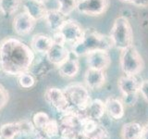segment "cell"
Here are the masks:
<instances>
[{
    "label": "cell",
    "instance_id": "cell-1",
    "mask_svg": "<svg viewBox=\"0 0 148 139\" xmlns=\"http://www.w3.org/2000/svg\"><path fill=\"white\" fill-rule=\"evenodd\" d=\"M34 61L32 49L15 38H6L0 43V68L12 76L29 72Z\"/></svg>",
    "mask_w": 148,
    "mask_h": 139
},
{
    "label": "cell",
    "instance_id": "cell-2",
    "mask_svg": "<svg viewBox=\"0 0 148 139\" xmlns=\"http://www.w3.org/2000/svg\"><path fill=\"white\" fill-rule=\"evenodd\" d=\"M113 46L110 37L104 35L92 28L83 31V36L72 47V54L76 57L87 56L94 51H108Z\"/></svg>",
    "mask_w": 148,
    "mask_h": 139
},
{
    "label": "cell",
    "instance_id": "cell-3",
    "mask_svg": "<svg viewBox=\"0 0 148 139\" xmlns=\"http://www.w3.org/2000/svg\"><path fill=\"white\" fill-rule=\"evenodd\" d=\"M110 39L113 46L120 51L132 45L133 32L126 17H118L115 20L110 32Z\"/></svg>",
    "mask_w": 148,
    "mask_h": 139
},
{
    "label": "cell",
    "instance_id": "cell-4",
    "mask_svg": "<svg viewBox=\"0 0 148 139\" xmlns=\"http://www.w3.org/2000/svg\"><path fill=\"white\" fill-rule=\"evenodd\" d=\"M64 94L67 97L71 111H83L90 103L89 92L81 83H71L64 88Z\"/></svg>",
    "mask_w": 148,
    "mask_h": 139
},
{
    "label": "cell",
    "instance_id": "cell-5",
    "mask_svg": "<svg viewBox=\"0 0 148 139\" xmlns=\"http://www.w3.org/2000/svg\"><path fill=\"white\" fill-rule=\"evenodd\" d=\"M120 67L122 72L127 75H137L143 70V59L133 45L121 50Z\"/></svg>",
    "mask_w": 148,
    "mask_h": 139
},
{
    "label": "cell",
    "instance_id": "cell-6",
    "mask_svg": "<svg viewBox=\"0 0 148 139\" xmlns=\"http://www.w3.org/2000/svg\"><path fill=\"white\" fill-rule=\"evenodd\" d=\"M45 99L46 102L60 113L71 111L69 108L67 97L64 91L57 87H49L45 93Z\"/></svg>",
    "mask_w": 148,
    "mask_h": 139
},
{
    "label": "cell",
    "instance_id": "cell-7",
    "mask_svg": "<svg viewBox=\"0 0 148 139\" xmlns=\"http://www.w3.org/2000/svg\"><path fill=\"white\" fill-rule=\"evenodd\" d=\"M108 5V0H78L76 9L84 15L100 16L106 11Z\"/></svg>",
    "mask_w": 148,
    "mask_h": 139
},
{
    "label": "cell",
    "instance_id": "cell-8",
    "mask_svg": "<svg viewBox=\"0 0 148 139\" xmlns=\"http://www.w3.org/2000/svg\"><path fill=\"white\" fill-rule=\"evenodd\" d=\"M58 32L63 35L66 43H71L73 45L78 44L83 36V30L76 21L72 20H66Z\"/></svg>",
    "mask_w": 148,
    "mask_h": 139
},
{
    "label": "cell",
    "instance_id": "cell-9",
    "mask_svg": "<svg viewBox=\"0 0 148 139\" xmlns=\"http://www.w3.org/2000/svg\"><path fill=\"white\" fill-rule=\"evenodd\" d=\"M36 21L26 11H23L14 18L13 29L18 35L29 34L34 29Z\"/></svg>",
    "mask_w": 148,
    "mask_h": 139
},
{
    "label": "cell",
    "instance_id": "cell-10",
    "mask_svg": "<svg viewBox=\"0 0 148 139\" xmlns=\"http://www.w3.org/2000/svg\"><path fill=\"white\" fill-rule=\"evenodd\" d=\"M86 62L90 69L105 71L110 65L111 59L108 51L97 50L87 55Z\"/></svg>",
    "mask_w": 148,
    "mask_h": 139
},
{
    "label": "cell",
    "instance_id": "cell-11",
    "mask_svg": "<svg viewBox=\"0 0 148 139\" xmlns=\"http://www.w3.org/2000/svg\"><path fill=\"white\" fill-rule=\"evenodd\" d=\"M71 54V53L67 48L66 45L54 43L45 55L49 63L56 65V66H59L69 58Z\"/></svg>",
    "mask_w": 148,
    "mask_h": 139
},
{
    "label": "cell",
    "instance_id": "cell-12",
    "mask_svg": "<svg viewBox=\"0 0 148 139\" xmlns=\"http://www.w3.org/2000/svg\"><path fill=\"white\" fill-rule=\"evenodd\" d=\"M141 82H139L136 75H125L119 77L118 86L123 96L130 94H138L140 90Z\"/></svg>",
    "mask_w": 148,
    "mask_h": 139
},
{
    "label": "cell",
    "instance_id": "cell-13",
    "mask_svg": "<svg viewBox=\"0 0 148 139\" xmlns=\"http://www.w3.org/2000/svg\"><path fill=\"white\" fill-rule=\"evenodd\" d=\"M84 82L88 88L92 90L99 89L106 83V73L105 71H98V70L88 69L85 75Z\"/></svg>",
    "mask_w": 148,
    "mask_h": 139
},
{
    "label": "cell",
    "instance_id": "cell-14",
    "mask_svg": "<svg viewBox=\"0 0 148 139\" xmlns=\"http://www.w3.org/2000/svg\"><path fill=\"white\" fill-rule=\"evenodd\" d=\"M54 44L52 37L45 34H36L31 41V48L32 51L40 54H46Z\"/></svg>",
    "mask_w": 148,
    "mask_h": 139
},
{
    "label": "cell",
    "instance_id": "cell-15",
    "mask_svg": "<svg viewBox=\"0 0 148 139\" xmlns=\"http://www.w3.org/2000/svg\"><path fill=\"white\" fill-rule=\"evenodd\" d=\"M23 7H24L25 11L35 21L45 18L47 12V9L45 8L44 3L38 2L36 0H24Z\"/></svg>",
    "mask_w": 148,
    "mask_h": 139
},
{
    "label": "cell",
    "instance_id": "cell-16",
    "mask_svg": "<svg viewBox=\"0 0 148 139\" xmlns=\"http://www.w3.org/2000/svg\"><path fill=\"white\" fill-rule=\"evenodd\" d=\"M22 120L13 122H7L0 126V138L15 139L18 136L22 134Z\"/></svg>",
    "mask_w": 148,
    "mask_h": 139
},
{
    "label": "cell",
    "instance_id": "cell-17",
    "mask_svg": "<svg viewBox=\"0 0 148 139\" xmlns=\"http://www.w3.org/2000/svg\"><path fill=\"white\" fill-rule=\"evenodd\" d=\"M106 111L111 118L119 120L124 116V106L121 100L110 96L105 102Z\"/></svg>",
    "mask_w": 148,
    "mask_h": 139
},
{
    "label": "cell",
    "instance_id": "cell-18",
    "mask_svg": "<svg viewBox=\"0 0 148 139\" xmlns=\"http://www.w3.org/2000/svg\"><path fill=\"white\" fill-rule=\"evenodd\" d=\"M58 67V72L61 76L65 78H73L75 77L79 72V61L77 58L71 57V54L69 58L61 63Z\"/></svg>",
    "mask_w": 148,
    "mask_h": 139
},
{
    "label": "cell",
    "instance_id": "cell-19",
    "mask_svg": "<svg viewBox=\"0 0 148 139\" xmlns=\"http://www.w3.org/2000/svg\"><path fill=\"white\" fill-rule=\"evenodd\" d=\"M143 131V126L140 123L132 122L123 124L120 132L122 139H141Z\"/></svg>",
    "mask_w": 148,
    "mask_h": 139
},
{
    "label": "cell",
    "instance_id": "cell-20",
    "mask_svg": "<svg viewBox=\"0 0 148 139\" xmlns=\"http://www.w3.org/2000/svg\"><path fill=\"white\" fill-rule=\"evenodd\" d=\"M45 20L49 29L56 32L59 30L63 22L66 21V16L60 12L58 9H51L46 12Z\"/></svg>",
    "mask_w": 148,
    "mask_h": 139
},
{
    "label": "cell",
    "instance_id": "cell-21",
    "mask_svg": "<svg viewBox=\"0 0 148 139\" xmlns=\"http://www.w3.org/2000/svg\"><path fill=\"white\" fill-rule=\"evenodd\" d=\"M21 5V0H0V11L4 16L15 13Z\"/></svg>",
    "mask_w": 148,
    "mask_h": 139
},
{
    "label": "cell",
    "instance_id": "cell-22",
    "mask_svg": "<svg viewBox=\"0 0 148 139\" xmlns=\"http://www.w3.org/2000/svg\"><path fill=\"white\" fill-rule=\"evenodd\" d=\"M45 134L46 139H52L59 134V124L56 120L50 119L43 129H39Z\"/></svg>",
    "mask_w": 148,
    "mask_h": 139
},
{
    "label": "cell",
    "instance_id": "cell-23",
    "mask_svg": "<svg viewBox=\"0 0 148 139\" xmlns=\"http://www.w3.org/2000/svg\"><path fill=\"white\" fill-rule=\"evenodd\" d=\"M18 83L21 88L30 89V88H32L35 85L36 79L34 74L27 72H24L18 76Z\"/></svg>",
    "mask_w": 148,
    "mask_h": 139
},
{
    "label": "cell",
    "instance_id": "cell-24",
    "mask_svg": "<svg viewBox=\"0 0 148 139\" xmlns=\"http://www.w3.org/2000/svg\"><path fill=\"white\" fill-rule=\"evenodd\" d=\"M77 1L78 0H58V10L65 16H68L76 9Z\"/></svg>",
    "mask_w": 148,
    "mask_h": 139
},
{
    "label": "cell",
    "instance_id": "cell-25",
    "mask_svg": "<svg viewBox=\"0 0 148 139\" xmlns=\"http://www.w3.org/2000/svg\"><path fill=\"white\" fill-rule=\"evenodd\" d=\"M49 116L48 114H46L45 112L43 111H39V112H36L34 117H32V123L34 125V128L36 129H43L45 124L49 122Z\"/></svg>",
    "mask_w": 148,
    "mask_h": 139
},
{
    "label": "cell",
    "instance_id": "cell-26",
    "mask_svg": "<svg viewBox=\"0 0 148 139\" xmlns=\"http://www.w3.org/2000/svg\"><path fill=\"white\" fill-rule=\"evenodd\" d=\"M9 99V95L8 90L0 83V110L8 104Z\"/></svg>",
    "mask_w": 148,
    "mask_h": 139
},
{
    "label": "cell",
    "instance_id": "cell-27",
    "mask_svg": "<svg viewBox=\"0 0 148 139\" xmlns=\"http://www.w3.org/2000/svg\"><path fill=\"white\" fill-rule=\"evenodd\" d=\"M138 99V94H130V95H125L123 96V105L126 106H133L136 103Z\"/></svg>",
    "mask_w": 148,
    "mask_h": 139
},
{
    "label": "cell",
    "instance_id": "cell-28",
    "mask_svg": "<svg viewBox=\"0 0 148 139\" xmlns=\"http://www.w3.org/2000/svg\"><path fill=\"white\" fill-rule=\"evenodd\" d=\"M139 92L141 93L142 96L148 102V80H145L141 82L140 90Z\"/></svg>",
    "mask_w": 148,
    "mask_h": 139
},
{
    "label": "cell",
    "instance_id": "cell-29",
    "mask_svg": "<svg viewBox=\"0 0 148 139\" xmlns=\"http://www.w3.org/2000/svg\"><path fill=\"white\" fill-rule=\"evenodd\" d=\"M132 4L135 5L137 7L146 8L148 7V0H132Z\"/></svg>",
    "mask_w": 148,
    "mask_h": 139
},
{
    "label": "cell",
    "instance_id": "cell-30",
    "mask_svg": "<svg viewBox=\"0 0 148 139\" xmlns=\"http://www.w3.org/2000/svg\"><path fill=\"white\" fill-rule=\"evenodd\" d=\"M141 139H148V124L143 126V134Z\"/></svg>",
    "mask_w": 148,
    "mask_h": 139
},
{
    "label": "cell",
    "instance_id": "cell-31",
    "mask_svg": "<svg viewBox=\"0 0 148 139\" xmlns=\"http://www.w3.org/2000/svg\"><path fill=\"white\" fill-rule=\"evenodd\" d=\"M122 2H126V3H131L132 4V0H121Z\"/></svg>",
    "mask_w": 148,
    "mask_h": 139
},
{
    "label": "cell",
    "instance_id": "cell-32",
    "mask_svg": "<svg viewBox=\"0 0 148 139\" xmlns=\"http://www.w3.org/2000/svg\"><path fill=\"white\" fill-rule=\"evenodd\" d=\"M36 1L41 2V3H44V2H45V1H46V0H36Z\"/></svg>",
    "mask_w": 148,
    "mask_h": 139
}]
</instances>
